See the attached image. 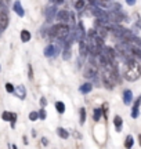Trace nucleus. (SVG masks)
Listing matches in <instances>:
<instances>
[{
	"mask_svg": "<svg viewBox=\"0 0 141 149\" xmlns=\"http://www.w3.org/2000/svg\"><path fill=\"white\" fill-rule=\"evenodd\" d=\"M141 76V68L134 59L126 61V66L123 70V77L127 81H136L137 79H140Z\"/></svg>",
	"mask_w": 141,
	"mask_h": 149,
	"instance_id": "nucleus-1",
	"label": "nucleus"
},
{
	"mask_svg": "<svg viewBox=\"0 0 141 149\" xmlns=\"http://www.w3.org/2000/svg\"><path fill=\"white\" fill-rule=\"evenodd\" d=\"M70 32V28L68 26V24L65 22H60V24H55L54 26L50 29V36L51 39L55 37V39H60V40H64L68 37Z\"/></svg>",
	"mask_w": 141,
	"mask_h": 149,
	"instance_id": "nucleus-2",
	"label": "nucleus"
},
{
	"mask_svg": "<svg viewBox=\"0 0 141 149\" xmlns=\"http://www.w3.org/2000/svg\"><path fill=\"white\" fill-rule=\"evenodd\" d=\"M108 19H109V22H122V21H126L127 19V17L122 13V10L120 11H115V10H112V11H109L108 13Z\"/></svg>",
	"mask_w": 141,
	"mask_h": 149,
	"instance_id": "nucleus-3",
	"label": "nucleus"
},
{
	"mask_svg": "<svg viewBox=\"0 0 141 149\" xmlns=\"http://www.w3.org/2000/svg\"><path fill=\"white\" fill-rule=\"evenodd\" d=\"M57 19L60 22H68V21H73V14L69 13V11L66 10H61V11H57Z\"/></svg>",
	"mask_w": 141,
	"mask_h": 149,
	"instance_id": "nucleus-4",
	"label": "nucleus"
},
{
	"mask_svg": "<svg viewBox=\"0 0 141 149\" xmlns=\"http://www.w3.org/2000/svg\"><path fill=\"white\" fill-rule=\"evenodd\" d=\"M8 22H10V18H8L7 11L6 10L0 11V32H1V31H4L6 28L8 26Z\"/></svg>",
	"mask_w": 141,
	"mask_h": 149,
	"instance_id": "nucleus-5",
	"label": "nucleus"
},
{
	"mask_svg": "<svg viewBox=\"0 0 141 149\" xmlns=\"http://www.w3.org/2000/svg\"><path fill=\"white\" fill-rule=\"evenodd\" d=\"M58 47L54 46V44H49L47 47L44 48V55L46 57H57V54H58Z\"/></svg>",
	"mask_w": 141,
	"mask_h": 149,
	"instance_id": "nucleus-6",
	"label": "nucleus"
},
{
	"mask_svg": "<svg viewBox=\"0 0 141 149\" xmlns=\"http://www.w3.org/2000/svg\"><path fill=\"white\" fill-rule=\"evenodd\" d=\"M14 94H15L18 98H21V100H25L27 98V88H25V86H17L14 87Z\"/></svg>",
	"mask_w": 141,
	"mask_h": 149,
	"instance_id": "nucleus-7",
	"label": "nucleus"
},
{
	"mask_svg": "<svg viewBox=\"0 0 141 149\" xmlns=\"http://www.w3.org/2000/svg\"><path fill=\"white\" fill-rule=\"evenodd\" d=\"M140 105H141V95L137 98V101L134 102L133 109H131V117H133V119H137L138 115H140Z\"/></svg>",
	"mask_w": 141,
	"mask_h": 149,
	"instance_id": "nucleus-8",
	"label": "nucleus"
},
{
	"mask_svg": "<svg viewBox=\"0 0 141 149\" xmlns=\"http://www.w3.org/2000/svg\"><path fill=\"white\" fill-rule=\"evenodd\" d=\"M44 15H46V19H47V21H51V19L57 15V4L49 7V8L46 10V13H44Z\"/></svg>",
	"mask_w": 141,
	"mask_h": 149,
	"instance_id": "nucleus-9",
	"label": "nucleus"
},
{
	"mask_svg": "<svg viewBox=\"0 0 141 149\" xmlns=\"http://www.w3.org/2000/svg\"><path fill=\"white\" fill-rule=\"evenodd\" d=\"M13 8H14V11L17 13V15H20V17H24V15H25V10H24V7H22V4H21V1H20V0L14 1Z\"/></svg>",
	"mask_w": 141,
	"mask_h": 149,
	"instance_id": "nucleus-10",
	"label": "nucleus"
},
{
	"mask_svg": "<svg viewBox=\"0 0 141 149\" xmlns=\"http://www.w3.org/2000/svg\"><path fill=\"white\" fill-rule=\"evenodd\" d=\"M131 101H133V93H131V90H125L123 91V102L126 105H130Z\"/></svg>",
	"mask_w": 141,
	"mask_h": 149,
	"instance_id": "nucleus-11",
	"label": "nucleus"
},
{
	"mask_svg": "<svg viewBox=\"0 0 141 149\" xmlns=\"http://www.w3.org/2000/svg\"><path fill=\"white\" fill-rule=\"evenodd\" d=\"M79 90H80L82 94H89V93L93 90V84L91 83H84V84L80 86V88H79Z\"/></svg>",
	"mask_w": 141,
	"mask_h": 149,
	"instance_id": "nucleus-12",
	"label": "nucleus"
},
{
	"mask_svg": "<svg viewBox=\"0 0 141 149\" xmlns=\"http://www.w3.org/2000/svg\"><path fill=\"white\" fill-rule=\"evenodd\" d=\"M31 37H32V35H31L29 31H27V29L21 31V42H24V43L29 42V40H31Z\"/></svg>",
	"mask_w": 141,
	"mask_h": 149,
	"instance_id": "nucleus-13",
	"label": "nucleus"
},
{
	"mask_svg": "<svg viewBox=\"0 0 141 149\" xmlns=\"http://www.w3.org/2000/svg\"><path fill=\"white\" fill-rule=\"evenodd\" d=\"M114 124H115V127H116V131H120V130H122V124H123L122 117L116 115V116L114 117Z\"/></svg>",
	"mask_w": 141,
	"mask_h": 149,
	"instance_id": "nucleus-14",
	"label": "nucleus"
},
{
	"mask_svg": "<svg viewBox=\"0 0 141 149\" xmlns=\"http://www.w3.org/2000/svg\"><path fill=\"white\" fill-rule=\"evenodd\" d=\"M57 134H58V137L62 139H66L68 137H69V133L66 131L65 128H62V127H58L57 128Z\"/></svg>",
	"mask_w": 141,
	"mask_h": 149,
	"instance_id": "nucleus-15",
	"label": "nucleus"
},
{
	"mask_svg": "<svg viewBox=\"0 0 141 149\" xmlns=\"http://www.w3.org/2000/svg\"><path fill=\"white\" fill-rule=\"evenodd\" d=\"M101 115H103V109L101 108H96L94 109V113H93V120L94 122H98L101 119Z\"/></svg>",
	"mask_w": 141,
	"mask_h": 149,
	"instance_id": "nucleus-16",
	"label": "nucleus"
},
{
	"mask_svg": "<svg viewBox=\"0 0 141 149\" xmlns=\"http://www.w3.org/2000/svg\"><path fill=\"white\" fill-rule=\"evenodd\" d=\"M130 50H131V54H133V57H137V58L141 61V48L136 47V46H130Z\"/></svg>",
	"mask_w": 141,
	"mask_h": 149,
	"instance_id": "nucleus-17",
	"label": "nucleus"
},
{
	"mask_svg": "<svg viewBox=\"0 0 141 149\" xmlns=\"http://www.w3.org/2000/svg\"><path fill=\"white\" fill-rule=\"evenodd\" d=\"M84 7H86V1H84V0H77L75 3V8L77 11H82Z\"/></svg>",
	"mask_w": 141,
	"mask_h": 149,
	"instance_id": "nucleus-18",
	"label": "nucleus"
},
{
	"mask_svg": "<svg viewBox=\"0 0 141 149\" xmlns=\"http://www.w3.org/2000/svg\"><path fill=\"white\" fill-rule=\"evenodd\" d=\"M55 108H57V112H58V113H64V112H65V104H64V102H61V101L55 102Z\"/></svg>",
	"mask_w": 141,
	"mask_h": 149,
	"instance_id": "nucleus-19",
	"label": "nucleus"
},
{
	"mask_svg": "<svg viewBox=\"0 0 141 149\" xmlns=\"http://www.w3.org/2000/svg\"><path fill=\"white\" fill-rule=\"evenodd\" d=\"M133 144H134L133 137H131V135H127V137H126V141H125V148H131Z\"/></svg>",
	"mask_w": 141,
	"mask_h": 149,
	"instance_id": "nucleus-20",
	"label": "nucleus"
},
{
	"mask_svg": "<svg viewBox=\"0 0 141 149\" xmlns=\"http://www.w3.org/2000/svg\"><path fill=\"white\" fill-rule=\"evenodd\" d=\"M130 43H133V44H134L136 47L141 48V39H140L138 36H136V35L133 36V39H131V42H130Z\"/></svg>",
	"mask_w": 141,
	"mask_h": 149,
	"instance_id": "nucleus-21",
	"label": "nucleus"
},
{
	"mask_svg": "<svg viewBox=\"0 0 141 149\" xmlns=\"http://www.w3.org/2000/svg\"><path fill=\"white\" fill-rule=\"evenodd\" d=\"M84 123H86V109L80 108V124H84Z\"/></svg>",
	"mask_w": 141,
	"mask_h": 149,
	"instance_id": "nucleus-22",
	"label": "nucleus"
},
{
	"mask_svg": "<svg viewBox=\"0 0 141 149\" xmlns=\"http://www.w3.org/2000/svg\"><path fill=\"white\" fill-rule=\"evenodd\" d=\"M38 113H39V119H42V120H44V119L47 117V112H46V109H44V108H42Z\"/></svg>",
	"mask_w": 141,
	"mask_h": 149,
	"instance_id": "nucleus-23",
	"label": "nucleus"
},
{
	"mask_svg": "<svg viewBox=\"0 0 141 149\" xmlns=\"http://www.w3.org/2000/svg\"><path fill=\"white\" fill-rule=\"evenodd\" d=\"M38 119H39L38 112H31V113H29V120H31V122H35V120H38Z\"/></svg>",
	"mask_w": 141,
	"mask_h": 149,
	"instance_id": "nucleus-24",
	"label": "nucleus"
},
{
	"mask_svg": "<svg viewBox=\"0 0 141 149\" xmlns=\"http://www.w3.org/2000/svg\"><path fill=\"white\" fill-rule=\"evenodd\" d=\"M1 119H3L4 122H10V120H11V113H10V112H3Z\"/></svg>",
	"mask_w": 141,
	"mask_h": 149,
	"instance_id": "nucleus-25",
	"label": "nucleus"
},
{
	"mask_svg": "<svg viewBox=\"0 0 141 149\" xmlns=\"http://www.w3.org/2000/svg\"><path fill=\"white\" fill-rule=\"evenodd\" d=\"M6 90H7V93H14V86L11 83H6Z\"/></svg>",
	"mask_w": 141,
	"mask_h": 149,
	"instance_id": "nucleus-26",
	"label": "nucleus"
},
{
	"mask_svg": "<svg viewBox=\"0 0 141 149\" xmlns=\"http://www.w3.org/2000/svg\"><path fill=\"white\" fill-rule=\"evenodd\" d=\"M40 105H42V108H46V105H47V100H46L44 97L40 98Z\"/></svg>",
	"mask_w": 141,
	"mask_h": 149,
	"instance_id": "nucleus-27",
	"label": "nucleus"
},
{
	"mask_svg": "<svg viewBox=\"0 0 141 149\" xmlns=\"http://www.w3.org/2000/svg\"><path fill=\"white\" fill-rule=\"evenodd\" d=\"M15 120H17V115L15 113H11V124H13V127H14V124H15Z\"/></svg>",
	"mask_w": 141,
	"mask_h": 149,
	"instance_id": "nucleus-28",
	"label": "nucleus"
},
{
	"mask_svg": "<svg viewBox=\"0 0 141 149\" xmlns=\"http://www.w3.org/2000/svg\"><path fill=\"white\" fill-rule=\"evenodd\" d=\"M28 69H29V74H28V77H29V79L32 80V77H33V70H32V66L29 65V68H28Z\"/></svg>",
	"mask_w": 141,
	"mask_h": 149,
	"instance_id": "nucleus-29",
	"label": "nucleus"
},
{
	"mask_svg": "<svg viewBox=\"0 0 141 149\" xmlns=\"http://www.w3.org/2000/svg\"><path fill=\"white\" fill-rule=\"evenodd\" d=\"M50 1H51L53 4H62L65 0H50Z\"/></svg>",
	"mask_w": 141,
	"mask_h": 149,
	"instance_id": "nucleus-30",
	"label": "nucleus"
},
{
	"mask_svg": "<svg viewBox=\"0 0 141 149\" xmlns=\"http://www.w3.org/2000/svg\"><path fill=\"white\" fill-rule=\"evenodd\" d=\"M126 3H127L129 6H134L136 4V0H126Z\"/></svg>",
	"mask_w": 141,
	"mask_h": 149,
	"instance_id": "nucleus-31",
	"label": "nucleus"
},
{
	"mask_svg": "<svg viewBox=\"0 0 141 149\" xmlns=\"http://www.w3.org/2000/svg\"><path fill=\"white\" fill-rule=\"evenodd\" d=\"M4 8H6V7H4V3H3V1L0 0V10L3 11V10H4Z\"/></svg>",
	"mask_w": 141,
	"mask_h": 149,
	"instance_id": "nucleus-32",
	"label": "nucleus"
},
{
	"mask_svg": "<svg viewBox=\"0 0 141 149\" xmlns=\"http://www.w3.org/2000/svg\"><path fill=\"white\" fill-rule=\"evenodd\" d=\"M42 144L43 145H47L49 142H47V138H42Z\"/></svg>",
	"mask_w": 141,
	"mask_h": 149,
	"instance_id": "nucleus-33",
	"label": "nucleus"
},
{
	"mask_svg": "<svg viewBox=\"0 0 141 149\" xmlns=\"http://www.w3.org/2000/svg\"><path fill=\"white\" fill-rule=\"evenodd\" d=\"M73 135H75V137H77V138H82V135H80V134H79V133H76V131H75V133H73Z\"/></svg>",
	"mask_w": 141,
	"mask_h": 149,
	"instance_id": "nucleus-34",
	"label": "nucleus"
},
{
	"mask_svg": "<svg viewBox=\"0 0 141 149\" xmlns=\"http://www.w3.org/2000/svg\"><path fill=\"white\" fill-rule=\"evenodd\" d=\"M138 139H140V145H141V135H140V137H138Z\"/></svg>",
	"mask_w": 141,
	"mask_h": 149,
	"instance_id": "nucleus-35",
	"label": "nucleus"
}]
</instances>
